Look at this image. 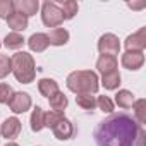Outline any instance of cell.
Returning <instances> with one entry per match:
<instances>
[{
  "instance_id": "6da1fadb",
  "label": "cell",
  "mask_w": 146,
  "mask_h": 146,
  "mask_svg": "<svg viewBox=\"0 0 146 146\" xmlns=\"http://www.w3.org/2000/svg\"><path fill=\"white\" fill-rule=\"evenodd\" d=\"M144 129L129 113H112L95 129L96 146H144Z\"/></svg>"
},
{
  "instance_id": "7a4b0ae2",
  "label": "cell",
  "mask_w": 146,
  "mask_h": 146,
  "mask_svg": "<svg viewBox=\"0 0 146 146\" xmlns=\"http://www.w3.org/2000/svg\"><path fill=\"white\" fill-rule=\"evenodd\" d=\"M65 84L69 91L76 95H84V93L95 95L100 88V79L96 76V72L93 70H74L67 76Z\"/></svg>"
},
{
  "instance_id": "3957f363",
  "label": "cell",
  "mask_w": 146,
  "mask_h": 146,
  "mask_svg": "<svg viewBox=\"0 0 146 146\" xmlns=\"http://www.w3.org/2000/svg\"><path fill=\"white\" fill-rule=\"evenodd\" d=\"M12 62V74L21 84H29L36 78V64L31 53L17 52L11 57Z\"/></svg>"
},
{
  "instance_id": "277c9868",
  "label": "cell",
  "mask_w": 146,
  "mask_h": 146,
  "mask_svg": "<svg viewBox=\"0 0 146 146\" xmlns=\"http://www.w3.org/2000/svg\"><path fill=\"white\" fill-rule=\"evenodd\" d=\"M41 21L46 28H58L64 23V16L57 2H45L41 5Z\"/></svg>"
},
{
  "instance_id": "5b68a950",
  "label": "cell",
  "mask_w": 146,
  "mask_h": 146,
  "mask_svg": "<svg viewBox=\"0 0 146 146\" xmlns=\"http://www.w3.org/2000/svg\"><path fill=\"white\" fill-rule=\"evenodd\" d=\"M98 52L102 55H112V57H117L119 52H120V43H119V38L113 35V33H105L100 36L98 40Z\"/></svg>"
},
{
  "instance_id": "8992f818",
  "label": "cell",
  "mask_w": 146,
  "mask_h": 146,
  "mask_svg": "<svg viewBox=\"0 0 146 146\" xmlns=\"http://www.w3.org/2000/svg\"><path fill=\"white\" fill-rule=\"evenodd\" d=\"M125 52H143L146 48V28L137 29L136 33L129 35L124 41Z\"/></svg>"
},
{
  "instance_id": "52a82bcc",
  "label": "cell",
  "mask_w": 146,
  "mask_h": 146,
  "mask_svg": "<svg viewBox=\"0 0 146 146\" xmlns=\"http://www.w3.org/2000/svg\"><path fill=\"white\" fill-rule=\"evenodd\" d=\"M31 103H33V102H31V96H29L28 93L19 91V93H14V96H12L9 107H11V110H12L14 113H24V112H28V110L31 108Z\"/></svg>"
},
{
  "instance_id": "ba28073f",
  "label": "cell",
  "mask_w": 146,
  "mask_h": 146,
  "mask_svg": "<svg viewBox=\"0 0 146 146\" xmlns=\"http://www.w3.org/2000/svg\"><path fill=\"white\" fill-rule=\"evenodd\" d=\"M19 132H21V120L17 117H9L0 125V134L5 139H14L19 136Z\"/></svg>"
},
{
  "instance_id": "9c48e42d",
  "label": "cell",
  "mask_w": 146,
  "mask_h": 146,
  "mask_svg": "<svg viewBox=\"0 0 146 146\" xmlns=\"http://www.w3.org/2000/svg\"><path fill=\"white\" fill-rule=\"evenodd\" d=\"M122 65L129 70H137L144 64V53L143 52H125L120 58Z\"/></svg>"
},
{
  "instance_id": "30bf717a",
  "label": "cell",
  "mask_w": 146,
  "mask_h": 146,
  "mask_svg": "<svg viewBox=\"0 0 146 146\" xmlns=\"http://www.w3.org/2000/svg\"><path fill=\"white\" fill-rule=\"evenodd\" d=\"M52 132H53V136H55L57 139L67 141V139H70L72 136H74V125H72V122H70L69 119H62V120L52 129Z\"/></svg>"
},
{
  "instance_id": "8fae6325",
  "label": "cell",
  "mask_w": 146,
  "mask_h": 146,
  "mask_svg": "<svg viewBox=\"0 0 146 146\" xmlns=\"http://www.w3.org/2000/svg\"><path fill=\"white\" fill-rule=\"evenodd\" d=\"M117 67H119L117 57H112V55H100V58L96 60V70L100 72L102 76L110 74V72H115Z\"/></svg>"
},
{
  "instance_id": "7c38bea8",
  "label": "cell",
  "mask_w": 146,
  "mask_h": 146,
  "mask_svg": "<svg viewBox=\"0 0 146 146\" xmlns=\"http://www.w3.org/2000/svg\"><path fill=\"white\" fill-rule=\"evenodd\" d=\"M26 43H28L29 50H31V52H36V53H41V52H45V50L50 46L48 36H46L45 33H35V35H31Z\"/></svg>"
},
{
  "instance_id": "4fadbf2b",
  "label": "cell",
  "mask_w": 146,
  "mask_h": 146,
  "mask_svg": "<svg viewBox=\"0 0 146 146\" xmlns=\"http://www.w3.org/2000/svg\"><path fill=\"white\" fill-rule=\"evenodd\" d=\"M14 7H16V12H19L26 17H31L38 12L40 2L38 0H17V2H14Z\"/></svg>"
},
{
  "instance_id": "5bb4252c",
  "label": "cell",
  "mask_w": 146,
  "mask_h": 146,
  "mask_svg": "<svg viewBox=\"0 0 146 146\" xmlns=\"http://www.w3.org/2000/svg\"><path fill=\"white\" fill-rule=\"evenodd\" d=\"M48 41L53 46H64L69 41V31L65 28H53L48 35Z\"/></svg>"
},
{
  "instance_id": "9a60e30c",
  "label": "cell",
  "mask_w": 146,
  "mask_h": 146,
  "mask_svg": "<svg viewBox=\"0 0 146 146\" xmlns=\"http://www.w3.org/2000/svg\"><path fill=\"white\" fill-rule=\"evenodd\" d=\"M38 91H40L43 96L50 98V96H53V95H55L57 91H60V90H58V83H57L55 79L43 78V79L38 81Z\"/></svg>"
},
{
  "instance_id": "2e32d148",
  "label": "cell",
  "mask_w": 146,
  "mask_h": 146,
  "mask_svg": "<svg viewBox=\"0 0 146 146\" xmlns=\"http://www.w3.org/2000/svg\"><path fill=\"white\" fill-rule=\"evenodd\" d=\"M7 24L12 29V33H19V31H24L28 28V17L19 14V12H14L7 17Z\"/></svg>"
},
{
  "instance_id": "e0dca14e",
  "label": "cell",
  "mask_w": 146,
  "mask_h": 146,
  "mask_svg": "<svg viewBox=\"0 0 146 146\" xmlns=\"http://www.w3.org/2000/svg\"><path fill=\"white\" fill-rule=\"evenodd\" d=\"M29 124H31V131L33 132H40L45 127V112L40 107H35V110L31 112Z\"/></svg>"
},
{
  "instance_id": "ac0fdd59",
  "label": "cell",
  "mask_w": 146,
  "mask_h": 146,
  "mask_svg": "<svg viewBox=\"0 0 146 146\" xmlns=\"http://www.w3.org/2000/svg\"><path fill=\"white\" fill-rule=\"evenodd\" d=\"M57 5H58L60 11H62L64 21L72 19V17L78 14V11H79V5H78V2H74V0H62V2L57 4Z\"/></svg>"
},
{
  "instance_id": "d6986e66",
  "label": "cell",
  "mask_w": 146,
  "mask_h": 146,
  "mask_svg": "<svg viewBox=\"0 0 146 146\" xmlns=\"http://www.w3.org/2000/svg\"><path fill=\"white\" fill-rule=\"evenodd\" d=\"M134 102H136V98H134V95L129 90H119V93L115 95V103L120 108H124V110L131 108L134 105Z\"/></svg>"
},
{
  "instance_id": "ffe728a7",
  "label": "cell",
  "mask_w": 146,
  "mask_h": 146,
  "mask_svg": "<svg viewBox=\"0 0 146 146\" xmlns=\"http://www.w3.org/2000/svg\"><path fill=\"white\" fill-rule=\"evenodd\" d=\"M48 102H50V107H52L53 112H62V113H64V110L69 105V100H67V96L62 91H57L53 96H50Z\"/></svg>"
},
{
  "instance_id": "44dd1931",
  "label": "cell",
  "mask_w": 146,
  "mask_h": 146,
  "mask_svg": "<svg viewBox=\"0 0 146 146\" xmlns=\"http://www.w3.org/2000/svg\"><path fill=\"white\" fill-rule=\"evenodd\" d=\"M131 108L134 110V120L143 125V124L146 122V100H144V98L136 100Z\"/></svg>"
},
{
  "instance_id": "7402d4cb",
  "label": "cell",
  "mask_w": 146,
  "mask_h": 146,
  "mask_svg": "<svg viewBox=\"0 0 146 146\" xmlns=\"http://www.w3.org/2000/svg\"><path fill=\"white\" fill-rule=\"evenodd\" d=\"M120 81H122V78H120V74H119V70L102 76V84H103L105 90H117V88L120 86Z\"/></svg>"
},
{
  "instance_id": "603a6c76",
  "label": "cell",
  "mask_w": 146,
  "mask_h": 146,
  "mask_svg": "<svg viewBox=\"0 0 146 146\" xmlns=\"http://www.w3.org/2000/svg\"><path fill=\"white\" fill-rule=\"evenodd\" d=\"M26 43V40L19 35V33H9L5 38H4V45L11 50H19L23 45Z\"/></svg>"
},
{
  "instance_id": "cb8c5ba5",
  "label": "cell",
  "mask_w": 146,
  "mask_h": 146,
  "mask_svg": "<svg viewBox=\"0 0 146 146\" xmlns=\"http://www.w3.org/2000/svg\"><path fill=\"white\" fill-rule=\"evenodd\" d=\"M76 102H78V105H79L83 110H93V108L96 107V98H95L91 93L78 95V96H76Z\"/></svg>"
},
{
  "instance_id": "d4e9b609",
  "label": "cell",
  "mask_w": 146,
  "mask_h": 146,
  "mask_svg": "<svg viewBox=\"0 0 146 146\" xmlns=\"http://www.w3.org/2000/svg\"><path fill=\"white\" fill-rule=\"evenodd\" d=\"M62 119H65V115L62 113V112H53V110H50V112H45V127H48V129H53Z\"/></svg>"
},
{
  "instance_id": "484cf974",
  "label": "cell",
  "mask_w": 146,
  "mask_h": 146,
  "mask_svg": "<svg viewBox=\"0 0 146 146\" xmlns=\"http://www.w3.org/2000/svg\"><path fill=\"white\" fill-rule=\"evenodd\" d=\"M96 107L102 110V112H105V113H112L113 112V107H115V103H113V100L110 98V96H98L96 98Z\"/></svg>"
},
{
  "instance_id": "4316f807",
  "label": "cell",
  "mask_w": 146,
  "mask_h": 146,
  "mask_svg": "<svg viewBox=\"0 0 146 146\" xmlns=\"http://www.w3.org/2000/svg\"><path fill=\"white\" fill-rule=\"evenodd\" d=\"M11 72H12V62H11V57L0 53V79L7 78Z\"/></svg>"
},
{
  "instance_id": "83f0119b",
  "label": "cell",
  "mask_w": 146,
  "mask_h": 146,
  "mask_svg": "<svg viewBox=\"0 0 146 146\" xmlns=\"http://www.w3.org/2000/svg\"><path fill=\"white\" fill-rule=\"evenodd\" d=\"M14 93L16 91L12 90V86H9L5 83H0V103L9 105L11 100H12V96H14Z\"/></svg>"
},
{
  "instance_id": "f1b7e54d",
  "label": "cell",
  "mask_w": 146,
  "mask_h": 146,
  "mask_svg": "<svg viewBox=\"0 0 146 146\" xmlns=\"http://www.w3.org/2000/svg\"><path fill=\"white\" fill-rule=\"evenodd\" d=\"M16 12V7H14V2L12 0H0V19H5Z\"/></svg>"
},
{
  "instance_id": "f546056e",
  "label": "cell",
  "mask_w": 146,
  "mask_h": 146,
  "mask_svg": "<svg viewBox=\"0 0 146 146\" xmlns=\"http://www.w3.org/2000/svg\"><path fill=\"white\" fill-rule=\"evenodd\" d=\"M127 5H129L131 9H143L146 4H144V2H139V4H127Z\"/></svg>"
},
{
  "instance_id": "4dcf8cb0",
  "label": "cell",
  "mask_w": 146,
  "mask_h": 146,
  "mask_svg": "<svg viewBox=\"0 0 146 146\" xmlns=\"http://www.w3.org/2000/svg\"><path fill=\"white\" fill-rule=\"evenodd\" d=\"M5 146H19V144H17V143H7Z\"/></svg>"
},
{
  "instance_id": "1f68e13d",
  "label": "cell",
  "mask_w": 146,
  "mask_h": 146,
  "mask_svg": "<svg viewBox=\"0 0 146 146\" xmlns=\"http://www.w3.org/2000/svg\"><path fill=\"white\" fill-rule=\"evenodd\" d=\"M0 46H2V43H0Z\"/></svg>"
}]
</instances>
